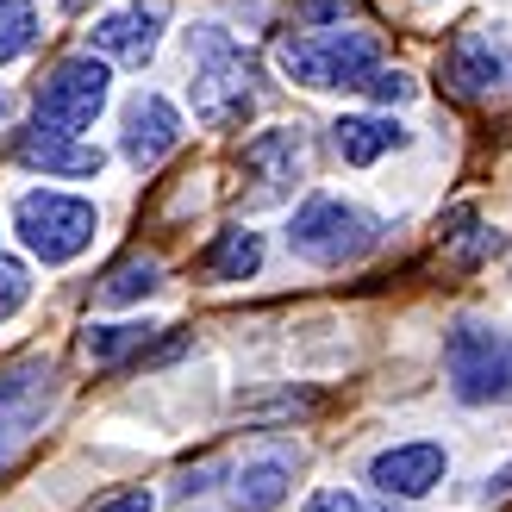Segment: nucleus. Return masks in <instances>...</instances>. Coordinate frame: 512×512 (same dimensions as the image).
I'll return each instance as SVG.
<instances>
[{
	"instance_id": "obj_1",
	"label": "nucleus",
	"mask_w": 512,
	"mask_h": 512,
	"mask_svg": "<svg viewBox=\"0 0 512 512\" xmlns=\"http://www.w3.org/2000/svg\"><path fill=\"white\" fill-rule=\"evenodd\" d=\"M188 69H194V119L213 125V132H225V125H244L256 113V69L250 57L238 50L232 32H219V25H200V32H188Z\"/></svg>"
},
{
	"instance_id": "obj_2",
	"label": "nucleus",
	"mask_w": 512,
	"mask_h": 512,
	"mask_svg": "<svg viewBox=\"0 0 512 512\" xmlns=\"http://www.w3.org/2000/svg\"><path fill=\"white\" fill-rule=\"evenodd\" d=\"M275 63L288 82L331 94V88H363L381 69V38L375 32H344V25H319V32H294L275 44Z\"/></svg>"
},
{
	"instance_id": "obj_3",
	"label": "nucleus",
	"mask_w": 512,
	"mask_h": 512,
	"mask_svg": "<svg viewBox=\"0 0 512 512\" xmlns=\"http://www.w3.org/2000/svg\"><path fill=\"white\" fill-rule=\"evenodd\" d=\"M375 244H381V225L338 194H306L294 225H288V250L300 263H319V269H344L356 256H369Z\"/></svg>"
},
{
	"instance_id": "obj_4",
	"label": "nucleus",
	"mask_w": 512,
	"mask_h": 512,
	"mask_svg": "<svg viewBox=\"0 0 512 512\" xmlns=\"http://www.w3.org/2000/svg\"><path fill=\"white\" fill-rule=\"evenodd\" d=\"M13 232H19V244L38 256V263H75L88 244H94V232H100V213L88 207V200H75V194H50V188H38V194H19L13 200Z\"/></svg>"
},
{
	"instance_id": "obj_5",
	"label": "nucleus",
	"mask_w": 512,
	"mask_h": 512,
	"mask_svg": "<svg viewBox=\"0 0 512 512\" xmlns=\"http://www.w3.org/2000/svg\"><path fill=\"white\" fill-rule=\"evenodd\" d=\"M444 375H450V394L463 406L512 400V331H488V325L463 319L444 344Z\"/></svg>"
},
{
	"instance_id": "obj_6",
	"label": "nucleus",
	"mask_w": 512,
	"mask_h": 512,
	"mask_svg": "<svg viewBox=\"0 0 512 512\" xmlns=\"http://www.w3.org/2000/svg\"><path fill=\"white\" fill-rule=\"evenodd\" d=\"M107 63L100 57H63L57 69L38 82V125L44 132H88V125L100 119V107H107Z\"/></svg>"
},
{
	"instance_id": "obj_7",
	"label": "nucleus",
	"mask_w": 512,
	"mask_h": 512,
	"mask_svg": "<svg viewBox=\"0 0 512 512\" xmlns=\"http://www.w3.org/2000/svg\"><path fill=\"white\" fill-rule=\"evenodd\" d=\"M238 175L250 182L244 207H275V200H288L294 182L306 175V138L294 132V125H269V132H256L238 150Z\"/></svg>"
},
{
	"instance_id": "obj_8",
	"label": "nucleus",
	"mask_w": 512,
	"mask_h": 512,
	"mask_svg": "<svg viewBox=\"0 0 512 512\" xmlns=\"http://www.w3.org/2000/svg\"><path fill=\"white\" fill-rule=\"evenodd\" d=\"M50 394H57V369H50L44 356H25V363L0 369V456L44 425Z\"/></svg>"
},
{
	"instance_id": "obj_9",
	"label": "nucleus",
	"mask_w": 512,
	"mask_h": 512,
	"mask_svg": "<svg viewBox=\"0 0 512 512\" xmlns=\"http://www.w3.org/2000/svg\"><path fill=\"white\" fill-rule=\"evenodd\" d=\"M438 82H444L456 100H488V94L506 82L500 44L481 32V25H463V32L444 44V57H438Z\"/></svg>"
},
{
	"instance_id": "obj_10",
	"label": "nucleus",
	"mask_w": 512,
	"mask_h": 512,
	"mask_svg": "<svg viewBox=\"0 0 512 512\" xmlns=\"http://www.w3.org/2000/svg\"><path fill=\"white\" fill-rule=\"evenodd\" d=\"M444 475H450V450L431 444V438H419V444H394V450H381L375 463H369V481H375L388 500H425Z\"/></svg>"
},
{
	"instance_id": "obj_11",
	"label": "nucleus",
	"mask_w": 512,
	"mask_h": 512,
	"mask_svg": "<svg viewBox=\"0 0 512 512\" xmlns=\"http://www.w3.org/2000/svg\"><path fill=\"white\" fill-rule=\"evenodd\" d=\"M88 38H94V50L107 63L144 69L150 57H157V38H163V7H157V0H132V7H119V13L100 19Z\"/></svg>"
},
{
	"instance_id": "obj_12",
	"label": "nucleus",
	"mask_w": 512,
	"mask_h": 512,
	"mask_svg": "<svg viewBox=\"0 0 512 512\" xmlns=\"http://www.w3.org/2000/svg\"><path fill=\"white\" fill-rule=\"evenodd\" d=\"M175 144H182V113H175L163 94H138L132 107H125V132H119L125 163H132V169H157Z\"/></svg>"
},
{
	"instance_id": "obj_13",
	"label": "nucleus",
	"mask_w": 512,
	"mask_h": 512,
	"mask_svg": "<svg viewBox=\"0 0 512 512\" xmlns=\"http://www.w3.org/2000/svg\"><path fill=\"white\" fill-rule=\"evenodd\" d=\"M288 488H294V456L288 450H256L232 469V488L225 494H232L238 512H275L288 500Z\"/></svg>"
},
{
	"instance_id": "obj_14",
	"label": "nucleus",
	"mask_w": 512,
	"mask_h": 512,
	"mask_svg": "<svg viewBox=\"0 0 512 512\" xmlns=\"http://www.w3.org/2000/svg\"><path fill=\"white\" fill-rule=\"evenodd\" d=\"M19 163L44 169V175H69V182H75V175H100V169H107V150L69 138V132H44V125H38V132L19 138Z\"/></svg>"
},
{
	"instance_id": "obj_15",
	"label": "nucleus",
	"mask_w": 512,
	"mask_h": 512,
	"mask_svg": "<svg viewBox=\"0 0 512 512\" xmlns=\"http://www.w3.org/2000/svg\"><path fill=\"white\" fill-rule=\"evenodd\" d=\"M406 132L394 119H381V113H344L338 125H331V150L350 163V169H369V163H381L388 150L400 144Z\"/></svg>"
},
{
	"instance_id": "obj_16",
	"label": "nucleus",
	"mask_w": 512,
	"mask_h": 512,
	"mask_svg": "<svg viewBox=\"0 0 512 512\" xmlns=\"http://www.w3.org/2000/svg\"><path fill=\"white\" fill-rule=\"evenodd\" d=\"M200 269H207L213 281H250L256 269H263V238L244 232V225H232V232H219L207 250H200Z\"/></svg>"
},
{
	"instance_id": "obj_17",
	"label": "nucleus",
	"mask_w": 512,
	"mask_h": 512,
	"mask_svg": "<svg viewBox=\"0 0 512 512\" xmlns=\"http://www.w3.org/2000/svg\"><path fill=\"white\" fill-rule=\"evenodd\" d=\"M150 338H157V325H150V319H125V325H88L82 350H88V363H94V369H113V363H125V356L150 350Z\"/></svg>"
},
{
	"instance_id": "obj_18",
	"label": "nucleus",
	"mask_w": 512,
	"mask_h": 512,
	"mask_svg": "<svg viewBox=\"0 0 512 512\" xmlns=\"http://www.w3.org/2000/svg\"><path fill=\"white\" fill-rule=\"evenodd\" d=\"M157 275H163V263L138 250V256H125L119 269H107V281H100V300H107V306H132V300H144L150 288H157Z\"/></svg>"
},
{
	"instance_id": "obj_19",
	"label": "nucleus",
	"mask_w": 512,
	"mask_h": 512,
	"mask_svg": "<svg viewBox=\"0 0 512 512\" xmlns=\"http://www.w3.org/2000/svg\"><path fill=\"white\" fill-rule=\"evenodd\" d=\"M38 44V7L32 0H0V63L25 57Z\"/></svg>"
},
{
	"instance_id": "obj_20",
	"label": "nucleus",
	"mask_w": 512,
	"mask_h": 512,
	"mask_svg": "<svg viewBox=\"0 0 512 512\" xmlns=\"http://www.w3.org/2000/svg\"><path fill=\"white\" fill-rule=\"evenodd\" d=\"M450 219L463 225V232L450 238V263H463V269H469V263H481L488 250H500V232H488V225H481L469 207H463V213H450Z\"/></svg>"
},
{
	"instance_id": "obj_21",
	"label": "nucleus",
	"mask_w": 512,
	"mask_h": 512,
	"mask_svg": "<svg viewBox=\"0 0 512 512\" xmlns=\"http://www.w3.org/2000/svg\"><path fill=\"white\" fill-rule=\"evenodd\" d=\"M32 300V275H25V263H13V256H0V325H7L19 306Z\"/></svg>"
},
{
	"instance_id": "obj_22",
	"label": "nucleus",
	"mask_w": 512,
	"mask_h": 512,
	"mask_svg": "<svg viewBox=\"0 0 512 512\" xmlns=\"http://www.w3.org/2000/svg\"><path fill=\"white\" fill-rule=\"evenodd\" d=\"M363 94H375V100H388V107H400V100H413L419 94V82L406 69H375L369 82H363Z\"/></svg>"
},
{
	"instance_id": "obj_23",
	"label": "nucleus",
	"mask_w": 512,
	"mask_h": 512,
	"mask_svg": "<svg viewBox=\"0 0 512 512\" xmlns=\"http://www.w3.org/2000/svg\"><path fill=\"white\" fill-rule=\"evenodd\" d=\"M88 512H157V494L150 488H119V494H100Z\"/></svg>"
},
{
	"instance_id": "obj_24",
	"label": "nucleus",
	"mask_w": 512,
	"mask_h": 512,
	"mask_svg": "<svg viewBox=\"0 0 512 512\" xmlns=\"http://www.w3.org/2000/svg\"><path fill=\"white\" fill-rule=\"evenodd\" d=\"M306 512H375V506H369L363 494H344V488H319Z\"/></svg>"
},
{
	"instance_id": "obj_25",
	"label": "nucleus",
	"mask_w": 512,
	"mask_h": 512,
	"mask_svg": "<svg viewBox=\"0 0 512 512\" xmlns=\"http://www.w3.org/2000/svg\"><path fill=\"white\" fill-rule=\"evenodd\" d=\"M356 7V0H306V19H313V25H325V19H344Z\"/></svg>"
},
{
	"instance_id": "obj_26",
	"label": "nucleus",
	"mask_w": 512,
	"mask_h": 512,
	"mask_svg": "<svg viewBox=\"0 0 512 512\" xmlns=\"http://www.w3.org/2000/svg\"><path fill=\"white\" fill-rule=\"evenodd\" d=\"M7 125H13V94L0 88V132H7Z\"/></svg>"
}]
</instances>
